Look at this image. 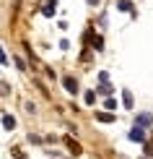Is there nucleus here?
Listing matches in <instances>:
<instances>
[{
  "mask_svg": "<svg viewBox=\"0 0 153 159\" xmlns=\"http://www.w3.org/2000/svg\"><path fill=\"white\" fill-rule=\"evenodd\" d=\"M65 89H68L70 94H75V91H78V84H75V78H70V76L65 78Z\"/></svg>",
  "mask_w": 153,
  "mask_h": 159,
  "instance_id": "1",
  "label": "nucleus"
},
{
  "mask_svg": "<svg viewBox=\"0 0 153 159\" xmlns=\"http://www.w3.org/2000/svg\"><path fill=\"white\" fill-rule=\"evenodd\" d=\"M130 138H132V141H145V133H143V130H140V128L135 125V130L130 133Z\"/></svg>",
  "mask_w": 153,
  "mask_h": 159,
  "instance_id": "2",
  "label": "nucleus"
},
{
  "mask_svg": "<svg viewBox=\"0 0 153 159\" xmlns=\"http://www.w3.org/2000/svg\"><path fill=\"white\" fill-rule=\"evenodd\" d=\"M3 125H5V130H13V128H16V120H13L11 115H5L3 117Z\"/></svg>",
  "mask_w": 153,
  "mask_h": 159,
  "instance_id": "3",
  "label": "nucleus"
},
{
  "mask_svg": "<svg viewBox=\"0 0 153 159\" xmlns=\"http://www.w3.org/2000/svg\"><path fill=\"white\" fill-rule=\"evenodd\" d=\"M96 120H101V123H112V120H114V115H106V112H99V115H96Z\"/></svg>",
  "mask_w": 153,
  "mask_h": 159,
  "instance_id": "4",
  "label": "nucleus"
},
{
  "mask_svg": "<svg viewBox=\"0 0 153 159\" xmlns=\"http://www.w3.org/2000/svg\"><path fill=\"white\" fill-rule=\"evenodd\" d=\"M138 123H140V125H151L153 117H151V115H140V117H138Z\"/></svg>",
  "mask_w": 153,
  "mask_h": 159,
  "instance_id": "5",
  "label": "nucleus"
},
{
  "mask_svg": "<svg viewBox=\"0 0 153 159\" xmlns=\"http://www.w3.org/2000/svg\"><path fill=\"white\" fill-rule=\"evenodd\" d=\"M65 143H68V146H70V151H73V154H81V146H78V143H73L70 138H68V141H65Z\"/></svg>",
  "mask_w": 153,
  "mask_h": 159,
  "instance_id": "6",
  "label": "nucleus"
},
{
  "mask_svg": "<svg viewBox=\"0 0 153 159\" xmlns=\"http://www.w3.org/2000/svg\"><path fill=\"white\" fill-rule=\"evenodd\" d=\"M101 44H104V39L101 37H94V50H104Z\"/></svg>",
  "mask_w": 153,
  "mask_h": 159,
  "instance_id": "7",
  "label": "nucleus"
},
{
  "mask_svg": "<svg viewBox=\"0 0 153 159\" xmlns=\"http://www.w3.org/2000/svg\"><path fill=\"white\" fill-rule=\"evenodd\" d=\"M122 99H125V104H127V107L132 104V94H130V91H125V94H122Z\"/></svg>",
  "mask_w": 153,
  "mask_h": 159,
  "instance_id": "8",
  "label": "nucleus"
},
{
  "mask_svg": "<svg viewBox=\"0 0 153 159\" xmlns=\"http://www.w3.org/2000/svg\"><path fill=\"white\" fill-rule=\"evenodd\" d=\"M94 99H96V94H94V91H86V102L91 104V102H94Z\"/></svg>",
  "mask_w": 153,
  "mask_h": 159,
  "instance_id": "9",
  "label": "nucleus"
},
{
  "mask_svg": "<svg viewBox=\"0 0 153 159\" xmlns=\"http://www.w3.org/2000/svg\"><path fill=\"white\" fill-rule=\"evenodd\" d=\"M88 3H99V0H88Z\"/></svg>",
  "mask_w": 153,
  "mask_h": 159,
  "instance_id": "10",
  "label": "nucleus"
}]
</instances>
